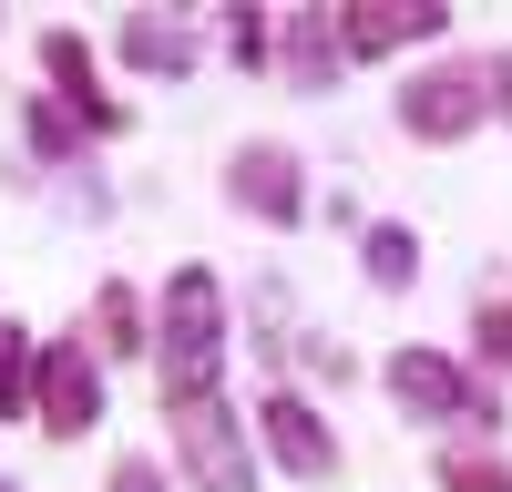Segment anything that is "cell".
Returning a JSON list of instances; mask_svg holds the SVG:
<instances>
[{"instance_id":"1","label":"cell","mask_w":512,"mask_h":492,"mask_svg":"<svg viewBox=\"0 0 512 492\" xmlns=\"http://www.w3.org/2000/svg\"><path fill=\"white\" fill-rule=\"evenodd\" d=\"M216 349H226V287L205 277V267H175V287H164V328H154L164 400L216 390Z\"/></svg>"},{"instance_id":"2","label":"cell","mask_w":512,"mask_h":492,"mask_svg":"<svg viewBox=\"0 0 512 492\" xmlns=\"http://www.w3.org/2000/svg\"><path fill=\"white\" fill-rule=\"evenodd\" d=\"M164 431H175V462L195 492H256V451L236 431V410L216 390H185V400H164Z\"/></svg>"},{"instance_id":"3","label":"cell","mask_w":512,"mask_h":492,"mask_svg":"<svg viewBox=\"0 0 512 492\" xmlns=\"http://www.w3.org/2000/svg\"><path fill=\"white\" fill-rule=\"evenodd\" d=\"M390 400L420 410V421H451V431H492V421H502V400H492L461 359H441V349H400V359H390Z\"/></svg>"},{"instance_id":"4","label":"cell","mask_w":512,"mask_h":492,"mask_svg":"<svg viewBox=\"0 0 512 492\" xmlns=\"http://www.w3.org/2000/svg\"><path fill=\"white\" fill-rule=\"evenodd\" d=\"M482 113H492V62H431L400 82V123L420 144H461Z\"/></svg>"},{"instance_id":"5","label":"cell","mask_w":512,"mask_h":492,"mask_svg":"<svg viewBox=\"0 0 512 492\" xmlns=\"http://www.w3.org/2000/svg\"><path fill=\"white\" fill-rule=\"evenodd\" d=\"M31 410H41V431L52 441H82L103 421V380H93V349H41V380H31Z\"/></svg>"},{"instance_id":"6","label":"cell","mask_w":512,"mask_h":492,"mask_svg":"<svg viewBox=\"0 0 512 492\" xmlns=\"http://www.w3.org/2000/svg\"><path fill=\"white\" fill-rule=\"evenodd\" d=\"M226 195L246 205V216H267V226H297V216H308V175H297L287 144H246V154L226 164Z\"/></svg>"},{"instance_id":"7","label":"cell","mask_w":512,"mask_h":492,"mask_svg":"<svg viewBox=\"0 0 512 492\" xmlns=\"http://www.w3.org/2000/svg\"><path fill=\"white\" fill-rule=\"evenodd\" d=\"M441 0H410V11H359V0H349V11H328V31H338V52H349V62H379V52H410V41H441Z\"/></svg>"},{"instance_id":"8","label":"cell","mask_w":512,"mask_h":492,"mask_svg":"<svg viewBox=\"0 0 512 492\" xmlns=\"http://www.w3.org/2000/svg\"><path fill=\"white\" fill-rule=\"evenodd\" d=\"M267 451H277V472H297V482H328L338 472V441H328V421L297 390H267Z\"/></svg>"},{"instance_id":"9","label":"cell","mask_w":512,"mask_h":492,"mask_svg":"<svg viewBox=\"0 0 512 492\" xmlns=\"http://www.w3.org/2000/svg\"><path fill=\"white\" fill-rule=\"evenodd\" d=\"M41 72L62 82V113L82 123V134H123V103L93 82V52H82V31H52V41H41Z\"/></svg>"},{"instance_id":"10","label":"cell","mask_w":512,"mask_h":492,"mask_svg":"<svg viewBox=\"0 0 512 492\" xmlns=\"http://www.w3.org/2000/svg\"><path fill=\"white\" fill-rule=\"evenodd\" d=\"M113 52L134 62V72H195V31L164 21V11H134V21L113 31Z\"/></svg>"},{"instance_id":"11","label":"cell","mask_w":512,"mask_h":492,"mask_svg":"<svg viewBox=\"0 0 512 492\" xmlns=\"http://www.w3.org/2000/svg\"><path fill=\"white\" fill-rule=\"evenodd\" d=\"M93 349H103V359H134V349H154L144 298H134L123 277H103V298H93Z\"/></svg>"},{"instance_id":"12","label":"cell","mask_w":512,"mask_h":492,"mask_svg":"<svg viewBox=\"0 0 512 492\" xmlns=\"http://www.w3.org/2000/svg\"><path fill=\"white\" fill-rule=\"evenodd\" d=\"M277 41H287V72H297V93H328V82H338V31H328L318 11H308V21H287Z\"/></svg>"},{"instance_id":"13","label":"cell","mask_w":512,"mask_h":492,"mask_svg":"<svg viewBox=\"0 0 512 492\" xmlns=\"http://www.w3.org/2000/svg\"><path fill=\"white\" fill-rule=\"evenodd\" d=\"M441 492H512V462L482 451V441H461V451H441Z\"/></svg>"},{"instance_id":"14","label":"cell","mask_w":512,"mask_h":492,"mask_svg":"<svg viewBox=\"0 0 512 492\" xmlns=\"http://www.w3.org/2000/svg\"><path fill=\"white\" fill-rule=\"evenodd\" d=\"M31 380H41L31 339H21V328H0V421H21V410H31Z\"/></svg>"},{"instance_id":"15","label":"cell","mask_w":512,"mask_h":492,"mask_svg":"<svg viewBox=\"0 0 512 492\" xmlns=\"http://www.w3.org/2000/svg\"><path fill=\"white\" fill-rule=\"evenodd\" d=\"M410 267H420V236L410 226H369V277L379 287H410Z\"/></svg>"},{"instance_id":"16","label":"cell","mask_w":512,"mask_h":492,"mask_svg":"<svg viewBox=\"0 0 512 492\" xmlns=\"http://www.w3.org/2000/svg\"><path fill=\"white\" fill-rule=\"evenodd\" d=\"M472 349H482V369H512V298H482V318H472Z\"/></svg>"},{"instance_id":"17","label":"cell","mask_w":512,"mask_h":492,"mask_svg":"<svg viewBox=\"0 0 512 492\" xmlns=\"http://www.w3.org/2000/svg\"><path fill=\"white\" fill-rule=\"evenodd\" d=\"M31 144H41V154H72V144H82V123H72L62 103H31Z\"/></svg>"},{"instance_id":"18","label":"cell","mask_w":512,"mask_h":492,"mask_svg":"<svg viewBox=\"0 0 512 492\" xmlns=\"http://www.w3.org/2000/svg\"><path fill=\"white\" fill-rule=\"evenodd\" d=\"M277 52V21H256V11H236V62H267Z\"/></svg>"},{"instance_id":"19","label":"cell","mask_w":512,"mask_h":492,"mask_svg":"<svg viewBox=\"0 0 512 492\" xmlns=\"http://www.w3.org/2000/svg\"><path fill=\"white\" fill-rule=\"evenodd\" d=\"M113 492H164V472L144 462V451H123V462H113Z\"/></svg>"},{"instance_id":"20","label":"cell","mask_w":512,"mask_h":492,"mask_svg":"<svg viewBox=\"0 0 512 492\" xmlns=\"http://www.w3.org/2000/svg\"><path fill=\"white\" fill-rule=\"evenodd\" d=\"M492 113H512V52L492 62Z\"/></svg>"},{"instance_id":"21","label":"cell","mask_w":512,"mask_h":492,"mask_svg":"<svg viewBox=\"0 0 512 492\" xmlns=\"http://www.w3.org/2000/svg\"><path fill=\"white\" fill-rule=\"evenodd\" d=\"M0 492H11V482H0Z\"/></svg>"}]
</instances>
